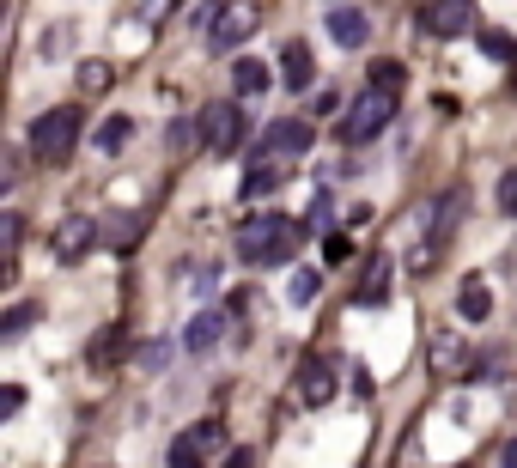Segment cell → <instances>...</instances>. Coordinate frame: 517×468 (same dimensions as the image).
Returning <instances> with one entry per match:
<instances>
[{"label": "cell", "instance_id": "6da1fadb", "mask_svg": "<svg viewBox=\"0 0 517 468\" xmlns=\"http://www.w3.org/2000/svg\"><path fill=\"white\" fill-rule=\"evenodd\" d=\"M292 250H299V225L280 213H250L238 225V256L250 268H280V262H292Z\"/></svg>", "mask_w": 517, "mask_h": 468}, {"label": "cell", "instance_id": "7a4b0ae2", "mask_svg": "<svg viewBox=\"0 0 517 468\" xmlns=\"http://www.w3.org/2000/svg\"><path fill=\"white\" fill-rule=\"evenodd\" d=\"M80 128H86V116L73 110V104L43 110V116L31 122V159H37V165H67L73 152H80Z\"/></svg>", "mask_w": 517, "mask_h": 468}, {"label": "cell", "instance_id": "3957f363", "mask_svg": "<svg viewBox=\"0 0 517 468\" xmlns=\"http://www.w3.org/2000/svg\"><path fill=\"white\" fill-rule=\"evenodd\" d=\"M195 134H201V152H213V159H232V152H244V140H250V110H244V98L207 104V110L195 116Z\"/></svg>", "mask_w": 517, "mask_h": 468}, {"label": "cell", "instance_id": "277c9868", "mask_svg": "<svg viewBox=\"0 0 517 468\" xmlns=\"http://www.w3.org/2000/svg\"><path fill=\"white\" fill-rule=\"evenodd\" d=\"M396 116V98L390 92H359L341 116V146H365V140H378Z\"/></svg>", "mask_w": 517, "mask_h": 468}, {"label": "cell", "instance_id": "5b68a950", "mask_svg": "<svg viewBox=\"0 0 517 468\" xmlns=\"http://www.w3.org/2000/svg\"><path fill=\"white\" fill-rule=\"evenodd\" d=\"M311 146H317V128H311L305 116H280V122H268V128H262V159H274V165L305 159Z\"/></svg>", "mask_w": 517, "mask_h": 468}, {"label": "cell", "instance_id": "8992f818", "mask_svg": "<svg viewBox=\"0 0 517 468\" xmlns=\"http://www.w3.org/2000/svg\"><path fill=\"white\" fill-rule=\"evenodd\" d=\"M420 31L438 37V43L469 37L475 31V7H469V0H426V7H420Z\"/></svg>", "mask_w": 517, "mask_h": 468}, {"label": "cell", "instance_id": "52a82bcc", "mask_svg": "<svg viewBox=\"0 0 517 468\" xmlns=\"http://www.w3.org/2000/svg\"><path fill=\"white\" fill-rule=\"evenodd\" d=\"M92 244H98V219H92V213H67V219L49 231V256H55V262H86Z\"/></svg>", "mask_w": 517, "mask_h": 468}, {"label": "cell", "instance_id": "ba28073f", "mask_svg": "<svg viewBox=\"0 0 517 468\" xmlns=\"http://www.w3.org/2000/svg\"><path fill=\"white\" fill-rule=\"evenodd\" d=\"M280 86L286 92H311L317 86V61H311V43L305 37H286V49H280Z\"/></svg>", "mask_w": 517, "mask_h": 468}, {"label": "cell", "instance_id": "9c48e42d", "mask_svg": "<svg viewBox=\"0 0 517 468\" xmlns=\"http://www.w3.org/2000/svg\"><path fill=\"white\" fill-rule=\"evenodd\" d=\"M335 383H341L335 359H305V365H299V402H305V408H329V402H335Z\"/></svg>", "mask_w": 517, "mask_h": 468}, {"label": "cell", "instance_id": "30bf717a", "mask_svg": "<svg viewBox=\"0 0 517 468\" xmlns=\"http://www.w3.org/2000/svg\"><path fill=\"white\" fill-rule=\"evenodd\" d=\"M256 25H262V19H256L250 7H226V13H219V25L207 31V43H213L219 55H232V49H244V43L256 37Z\"/></svg>", "mask_w": 517, "mask_h": 468}, {"label": "cell", "instance_id": "8fae6325", "mask_svg": "<svg viewBox=\"0 0 517 468\" xmlns=\"http://www.w3.org/2000/svg\"><path fill=\"white\" fill-rule=\"evenodd\" d=\"M219 335H226V310H195L189 329H183V353L189 359H207L219 347Z\"/></svg>", "mask_w": 517, "mask_h": 468}, {"label": "cell", "instance_id": "7c38bea8", "mask_svg": "<svg viewBox=\"0 0 517 468\" xmlns=\"http://www.w3.org/2000/svg\"><path fill=\"white\" fill-rule=\"evenodd\" d=\"M487 310H493L487 274H463V286H457V317H463V323H487Z\"/></svg>", "mask_w": 517, "mask_h": 468}, {"label": "cell", "instance_id": "4fadbf2b", "mask_svg": "<svg viewBox=\"0 0 517 468\" xmlns=\"http://www.w3.org/2000/svg\"><path fill=\"white\" fill-rule=\"evenodd\" d=\"M329 37H335L341 49H365V43H372V19H365L359 7H335V13H329Z\"/></svg>", "mask_w": 517, "mask_h": 468}, {"label": "cell", "instance_id": "5bb4252c", "mask_svg": "<svg viewBox=\"0 0 517 468\" xmlns=\"http://www.w3.org/2000/svg\"><path fill=\"white\" fill-rule=\"evenodd\" d=\"M390 286H396V262H390V256H378L372 268H365V280H359L353 304H359V310H372V304H384V298H390Z\"/></svg>", "mask_w": 517, "mask_h": 468}, {"label": "cell", "instance_id": "9a60e30c", "mask_svg": "<svg viewBox=\"0 0 517 468\" xmlns=\"http://www.w3.org/2000/svg\"><path fill=\"white\" fill-rule=\"evenodd\" d=\"M274 86V73H268V61H256V55H238V67H232V92L250 104V98H262Z\"/></svg>", "mask_w": 517, "mask_h": 468}, {"label": "cell", "instance_id": "2e32d148", "mask_svg": "<svg viewBox=\"0 0 517 468\" xmlns=\"http://www.w3.org/2000/svg\"><path fill=\"white\" fill-rule=\"evenodd\" d=\"M280 177H286V165L256 159V165L244 171V189H238V195H244V201H262V195H274V189H280Z\"/></svg>", "mask_w": 517, "mask_h": 468}, {"label": "cell", "instance_id": "e0dca14e", "mask_svg": "<svg viewBox=\"0 0 517 468\" xmlns=\"http://www.w3.org/2000/svg\"><path fill=\"white\" fill-rule=\"evenodd\" d=\"M207 450H213V444H207V432L195 426V432H183V438L171 444V456H165V468H207V462H201Z\"/></svg>", "mask_w": 517, "mask_h": 468}, {"label": "cell", "instance_id": "ac0fdd59", "mask_svg": "<svg viewBox=\"0 0 517 468\" xmlns=\"http://www.w3.org/2000/svg\"><path fill=\"white\" fill-rule=\"evenodd\" d=\"M116 359H122V329L110 323V329H98V335H92V347H86V365H92V371H110Z\"/></svg>", "mask_w": 517, "mask_h": 468}, {"label": "cell", "instance_id": "d6986e66", "mask_svg": "<svg viewBox=\"0 0 517 468\" xmlns=\"http://www.w3.org/2000/svg\"><path fill=\"white\" fill-rule=\"evenodd\" d=\"M463 207H469V189H451V195H445V219L432 225V238H426V250H438V244L451 238V231H457V219H463Z\"/></svg>", "mask_w": 517, "mask_h": 468}, {"label": "cell", "instance_id": "ffe728a7", "mask_svg": "<svg viewBox=\"0 0 517 468\" xmlns=\"http://www.w3.org/2000/svg\"><path fill=\"white\" fill-rule=\"evenodd\" d=\"M475 43H481V55H493L499 67H517V37H511V31H475Z\"/></svg>", "mask_w": 517, "mask_h": 468}, {"label": "cell", "instance_id": "44dd1931", "mask_svg": "<svg viewBox=\"0 0 517 468\" xmlns=\"http://www.w3.org/2000/svg\"><path fill=\"white\" fill-rule=\"evenodd\" d=\"M402 86H408V67H402V61H390V55L372 61V92H390V98H396Z\"/></svg>", "mask_w": 517, "mask_h": 468}, {"label": "cell", "instance_id": "7402d4cb", "mask_svg": "<svg viewBox=\"0 0 517 468\" xmlns=\"http://www.w3.org/2000/svg\"><path fill=\"white\" fill-rule=\"evenodd\" d=\"M110 80H116L110 61H80V92H86V98H92V92H110Z\"/></svg>", "mask_w": 517, "mask_h": 468}, {"label": "cell", "instance_id": "603a6c76", "mask_svg": "<svg viewBox=\"0 0 517 468\" xmlns=\"http://www.w3.org/2000/svg\"><path fill=\"white\" fill-rule=\"evenodd\" d=\"M128 140H134V122H128V116H110V122H104V134H98V146H104V152H122Z\"/></svg>", "mask_w": 517, "mask_h": 468}, {"label": "cell", "instance_id": "cb8c5ba5", "mask_svg": "<svg viewBox=\"0 0 517 468\" xmlns=\"http://www.w3.org/2000/svg\"><path fill=\"white\" fill-rule=\"evenodd\" d=\"M31 323H37V304H13V317L0 323V341H19V335H25Z\"/></svg>", "mask_w": 517, "mask_h": 468}, {"label": "cell", "instance_id": "d4e9b609", "mask_svg": "<svg viewBox=\"0 0 517 468\" xmlns=\"http://www.w3.org/2000/svg\"><path fill=\"white\" fill-rule=\"evenodd\" d=\"M134 365H140V371H165V365H171V347H165V341H146V347L134 353Z\"/></svg>", "mask_w": 517, "mask_h": 468}, {"label": "cell", "instance_id": "484cf974", "mask_svg": "<svg viewBox=\"0 0 517 468\" xmlns=\"http://www.w3.org/2000/svg\"><path fill=\"white\" fill-rule=\"evenodd\" d=\"M219 13H226V7H219V0H189V13H183V19H189V25H207V31H213V25H219Z\"/></svg>", "mask_w": 517, "mask_h": 468}, {"label": "cell", "instance_id": "4316f807", "mask_svg": "<svg viewBox=\"0 0 517 468\" xmlns=\"http://www.w3.org/2000/svg\"><path fill=\"white\" fill-rule=\"evenodd\" d=\"M347 256H353V238H347V231H329V238H323V262H335V268H341Z\"/></svg>", "mask_w": 517, "mask_h": 468}, {"label": "cell", "instance_id": "83f0119b", "mask_svg": "<svg viewBox=\"0 0 517 468\" xmlns=\"http://www.w3.org/2000/svg\"><path fill=\"white\" fill-rule=\"evenodd\" d=\"M213 280H219V268H213V262H189V268H183V286H195V292H207Z\"/></svg>", "mask_w": 517, "mask_h": 468}, {"label": "cell", "instance_id": "f1b7e54d", "mask_svg": "<svg viewBox=\"0 0 517 468\" xmlns=\"http://www.w3.org/2000/svg\"><path fill=\"white\" fill-rule=\"evenodd\" d=\"M286 298H292V304H311V298H317V274H311V268H305V274H292Z\"/></svg>", "mask_w": 517, "mask_h": 468}, {"label": "cell", "instance_id": "f546056e", "mask_svg": "<svg viewBox=\"0 0 517 468\" xmlns=\"http://www.w3.org/2000/svg\"><path fill=\"white\" fill-rule=\"evenodd\" d=\"M499 213H511V219H517V165L499 177Z\"/></svg>", "mask_w": 517, "mask_h": 468}, {"label": "cell", "instance_id": "4dcf8cb0", "mask_svg": "<svg viewBox=\"0 0 517 468\" xmlns=\"http://www.w3.org/2000/svg\"><path fill=\"white\" fill-rule=\"evenodd\" d=\"M19 408H25V389L7 383V389H0V414H19Z\"/></svg>", "mask_w": 517, "mask_h": 468}, {"label": "cell", "instance_id": "1f68e13d", "mask_svg": "<svg viewBox=\"0 0 517 468\" xmlns=\"http://www.w3.org/2000/svg\"><path fill=\"white\" fill-rule=\"evenodd\" d=\"M134 225H140V219H116V225H110V244H128V238H134Z\"/></svg>", "mask_w": 517, "mask_h": 468}, {"label": "cell", "instance_id": "d6a6232c", "mask_svg": "<svg viewBox=\"0 0 517 468\" xmlns=\"http://www.w3.org/2000/svg\"><path fill=\"white\" fill-rule=\"evenodd\" d=\"M159 13H171V0H140V19H159Z\"/></svg>", "mask_w": 517, "mask_h": 468}, {"label": "cell", "instance_id": "836d02e7", "mask_svg": "<svg viewBox=\"0 0 517 468\" xmlns=\"http://www.w3.org/2000/svg\"><path fill=\"white\" fill-rule=\"evenodd\" d=\"M226 468H256V450H232V456H226Z\"/></svg>", "mask_w": 517, "mask_h": 468}, {"label": "cell", "instance_id": "e575fe53", "mask_svg": "<svg viewBox=\"0 0 517 468\" xmlns=\"http://www.w3.org/2000/svg\"><path fill=\"white\" fill-rule=\"evenodd\" d=\"M505 468H517V444H511V450H505Z\"/></svg>", "mask_w": 517, "mask_h": 468}, {"label": "cell", "instance_id": "d590c367", "mask_svg": "<svg viewBox=\"0 0 517 468\" xmlns=\"http://www.w3.org/2000/svg\"><path fill=\"white\" fill-rule=\"evenodd\" d=\"M341 7H347V0H341Z\"/></svg>", "mask_w": 517, "mask_h": 468}]
</instances>
